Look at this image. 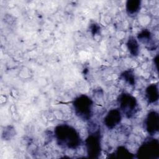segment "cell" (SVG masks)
<instances>
[{
	"label": "cell",
	"mask_w": 159,
	"mask_h": 159,
	"mask_svg": "<svg viewBox=\"0 0 159 159\" xmlns=\"http://www.w3.org/2000/svg\"><path fill=\"white\" fill-rule=\"evenodd\" d=\"M141 8V1L127 0L125 2V11L129 16H135Z\"/></svg>",
	"instance_id": "10"
},
{
	"label": "cell",
	"mask_w": 159,
	"mask_h": 159,
	"mask_svg": "<svg viewBox=\"0 0 159 159\" xmlns=\"http://www.w3.org/2000/svg\"><path fill=\"white\" fill-rule=\"evenodd\" d=\"M99 30V27L96 24H93L91 26V30L92 32V34L93 35L96 34L97 32H98Z\"/></svg>",
	"instance_id": "14"
},
{
	"label": "cell",
	"mask_w": 159,
	"mask_h": 159,
	"mask_svg": "<svg viewBox=\"0 0 159 159\" xmlns=\"http://www.w3.org/2000/svg\"><path fill=\"white\" fill-rule=\"evenodd\" d=\"M115 154L117 155L118 158H130L132 157V153H130V152L125 148L124 147H119L116 151Z\"/></svg>",
	"instance_id": "13"
},
{
	"label": "cell",
	"mask_w": 159,
	"mask_h": 159,
	"mask_svg": "<svg viewBox=\"0 0 159 159\" xmlns=\"http://www.w3.org/2000/svg\"><path fill=\"white\" fill-rule=\"evenodd\" d=\"M144 126L147 133L153 136L159 130V115L155 111H150L144 120Z\"/></svg>",
	"instance_id": "6"
},
{
	"label": "cell",
	"mask_w": 159,
	"mask_h": 159,
	"mask_svg": "<svg viewBox=\"0 0 159 159\" xmlns=\"http://www.w3.org/2000/svg\"><path fill=\"white\" fill-rule=\"evenodd\" d=\"M158 154L159 142L152 136L145 140L137 152L138 157L140 158H157Z\"/></svg>",
	"instance_id": "4"
},
{
	"label": "cell",
	"mask_w": 159,
	"mask_h": 159,
	"mask_svg": "<svg viewBox=\"0 0 159 159\" xmlns=\"http://www.w3.org/2000/svg\"><path fill=\"white\" fill-rule=\"evenodd\" d=\"M117 104L121 113L127 118L132 117L137 111V99L128 93H122L117 98Z\"/></svg>",
	"instance_id": "3"
},
{
	"label": "cell",
	"mask_w": 159,
	"mask_h": 159,
	"mask_svg": "<svg viewBox=\"0 0 159 159\" xmlns=\"http://www.w3.org/2000/svg\"><path fill=\"white\" fill-rule=\"evenodd\" d=\"M137 39L142 43L145 45L149 50H154L156 48L155 40H153V34L147 29L142 30L137 35Z\"/></svg>",
	"instance_id": "8"
},
{
	"label": "cell",
	"mask_w": 159,
	"mask_h": 159,
	"mask_svg": "<svg viewBox=\"0 0 159 159\" xmlns=\"http://www.w3.org/2000/svg\"><path fill=\"white\" fill-rule=\"evenodd\" d=\"M146 100L150 104H155L158 100L159 93L158 87L157 84H151L148 85L145 91Z\"/></svg>",
	"instance_id": "9"
},
{
	"label": "cell",
	"mask_w": 159,
	"mask_h": 159,
	"mask_svg": "<svg viewBox=\"0 0 159 159\" xmlns=\"http://www.w3.org/2000/svg\"><path fill=\"white\" fill-rule=\"evenodd\" d=\"M121 78L129 85L134 86L135 84V78L132 70H126L121 74Z\"/></svg>",
	"instance_id": "12"
},
{
	"label": "cell",
	"mask_w": 159,
	"mask_h": 159,
	"mask_svg": "<svg viewBox=\"0 0 159 159\" xmlns=\"http://www.w3.org/2000/svg\"><path fill=\"white\" fill-rule=\"evenodd\" d=\"M129 52L133 57H137L139 53V43L137 39L134 36H130L126 43Z\"/></svg>",
	"instance_id": "11"
},
{
	"label": "cell",
	"mask_w": 159,
	"mask_h": 159,
	"mask_svg": "<svg viewBox=\"0 0 159 159\" xmlns=\"http://www.w3.org/2000/svg\"><path fill=\"white\" fill-rule=\"evenodd\" d=\"M73 108L75 114L83 120H88L93 115V101L86 94H81L73 101Z\"/></svg>",
	"instance_id": "2"
},
{
	"label": "cell",
	"mask_w": 159,
	"mask_h": 159,
	"mask_svg": "<svg viewBox=\"0 0 159 159\" xmlns=\"http://www.w3.org/2000/svg\"><path fill=\"white\" fill-rule=\"evenodd\" d=\"M54 134L58 145L67 148H76L82 143L78 132L73 127L66 124L57 125L54 129Z\"/></svg>",
	"instance_id": "1"
},
{
	"label": "cell",
	"mask_w": 159,
	"mask_h": 159,
	"mask_svg": "<svg viewBox=\"0 0 159 159\" xmlns=\"http://www.w3.org/2000/svg\"><path fill=\"white\" fill-rule=\"evenodd\" d=\"M122 120V113L119 108L109 110L103 119L104 125L109 129H112L118 125Z\"/></svg>",
	"instance_id": "7"
},
{
	"label": "cell",
	"mask_w": 159,
	"mask_h": 159,
	"mask_svg": "<svg viewBox=\"0 0 159 159\" xmlns=\"http://www.w3.org/2000/svg\"><path fill=\"white\" fill-rule=\"evenodd\" d=\"M88 155L90 158H98L101 152V134L100 129L89 134L85 140Z\"/></svg>",
	"instance_id": "5"
}]
</instances>
